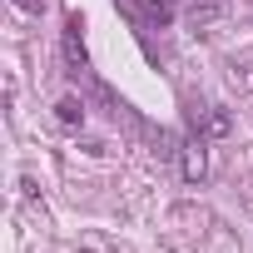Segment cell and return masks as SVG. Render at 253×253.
<instances>
[{"instance_id":"6da1fadb","label":"cell","mask_w":253,"mask_h":253,"mask_svg":"<svg viewBox=\"0 0 253 253\" xmlns=\"http://www.w3.org/2000/svg\"><path fill=\"white\" fill-rule=\"evenodd\" d=\"M179 164H184V179H189V184H199V179L209 174V144H204V134L179 149Z\"/></svg>"},{"instance_id":"7a4b0ae2","label":"cell","mask_w":253,"mask_h":253,"mask_svg":"<svg viewBox=\"0 0 253 253\" xmlns=\"http://www.w3.org/2000/svg\"><path fill=\"white\" fill-rule=\"evenodd\" d=\"M194 124L209 134V139H223L228 129H233V119H228V109H194Z\"/></svg>"},{"instance_id":"3957f363","label":"cell","mask_w":253,"mask_h":253,"mask_svg":"<svg viewBox=\"0 0 253 253\" xmlns=\"http://www.w3.org/2000/svg\"><path fill=\"white\" fill-rule=\"evenodd\" d=\"M55 119H60V124H70V129H80V124H84V104H80L75 94H65V99L55 104Z\"/></svg>"},{"instance_id":"277c9868","label":"cell","mask_w":253,"mask_h":253,"mask_svg":"<svg viewBox=\"0 0 253 253\" xmlns=\"http://www.w3.org/2000/svg\"><path fill=\"white\" fill-rule=\"evenodd\" d=\"M144 10H149V25H169L174 20V0H149Z\"/></svg>"},{"instance_id":"5b68a950","label":"cell","mask_w":253,"mask_h":253,"mask_svg":"<svg viewBox=\"0 0 253 253\" xmlns=\"http://www.w3.org/2000/svg\"><path fill=\"white\" fill-rule=\"evenodd\" d=\"M10 5H20L25 15H40V10H45V0H10Z\"/></svg>"}]
</instances>
